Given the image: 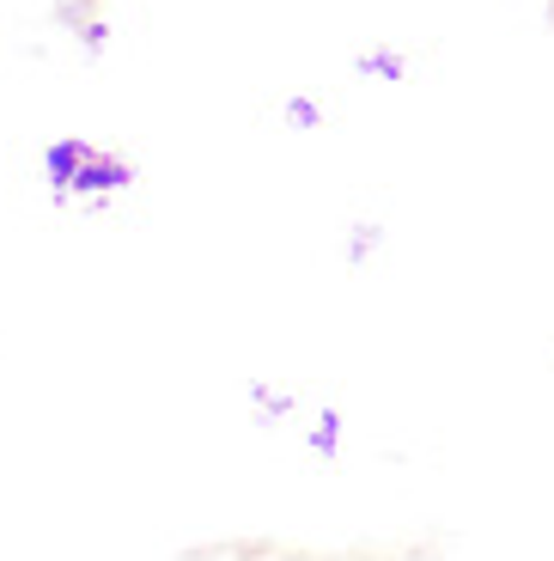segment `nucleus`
<instances>
[{"instance_id":"f257e3e1","label":"nucleus","mask_w":554,"mask_h":561,"mask_svg":"<svg viewBox=\"0 0 554 561\" xmlns=\"http://www.w3.org/2000/svg\"><path fill=\"white\" fill-rule=\"evenodd\" d=\"M43 171H49V190L56 196H80V202H104L116 190H128V178H135L123 159H104L85 140H56L49 159H43Z\"/></svg>"},{"instance_id":"f03ea898","label":"nucleus","mask_w":554,"mask_h":561,"mask_svg":"<svg viewBox=\"0 0 554 561\" xmlns=\"http://www.w3.org/2000/svg\"><path fill=\"white\" fill-rule=\"evenodd\" d=\"M360 73H378V80H402V61L390 56V49H378V56H360Z\"/></svg>"},{"instance_id":"7ed1b4c3","label":"nucleus","mask_w":554,"mask_h":561,"mask_svg":"<svg viewBox=\"0 0 554 561\" xmlns=\"http://www.w3.org/2000/svg\"><path fill=\"white\" fill-rule=\"evenodd\" d=\"M287 123H292V128H318L323 116L311 111V99H287Z\"/></svg>"},{"instance_id":"20e7f679","label":"nucleus","mask_w":554,"mask_h":561,"mask_svg":"<svg viewBox=\"0 0 554 561\" xmlns=\"http://www.w3.org/2000/svg\"><path fill=\"white\" fill-rule=\"evenodd\" d=\"M335 434H342V421L323 415V434H318V451H323V458H335Z\"/></svg>"}]
</instances>
